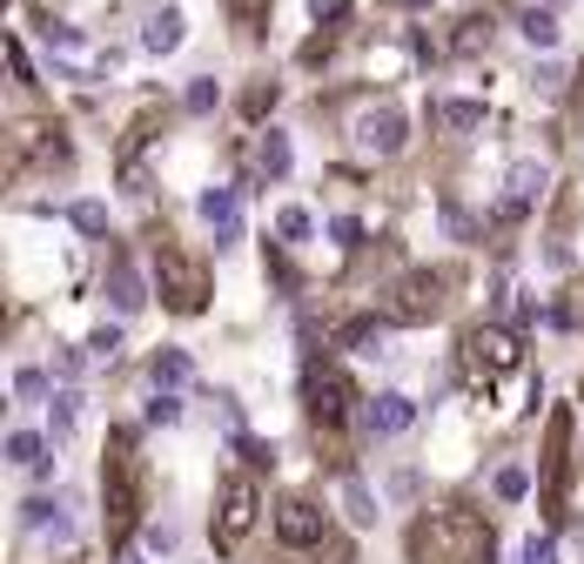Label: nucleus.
Instances as JSON below:
<instances>
[{"label": "nucleus", "instance_id": "obj_1", "mask_svg": "<svg viewBox=\"0 0 584 564\" xmlns=\"http://www.w3.org/2000/svg\"><path fill=\"white\" fill-rule=\"evenodd\" d=\"M410 564H490V524L464 504L424 511L410 524Z\"/></svg>", "mask_w": 584, "mask_h": 564}, {"label": "nucleus", "instance_id": "obj_2", "mask_svg": "<svg viewBox=\"0 0 584 564\" xmlns=\"http://www.w3.org/2000/svg\"><path fill=\"white\" fill-rule=\"evenodd\" d=\"M102 491H108V531H128V524L141 518V457H135V437H128V430L108 437Z\"/></svg>", "mask_w": 584, "mask_h": 564}, {"label": "nucleus", "instance_id": "obj_3", "mask_svg": "<svg viewBox=\"0 0 584 564\" xmlns=\"http://www.w3.org/2000/svg\"><path fill=\"white\" fill-rule=\"evenodd\" d=\"M518 370H524V350H518L511 330H497V322H477V330L464 337V376H470L477 390H490L497 376H518Z\"/></svg>", "mask_w": 584, "mask_h": 564}, {"label": "nucleus", "instance_id": "obj_4", "mask_svg": "<svg viewBox=\"0 0 584 564\" xmlns=\"http://www.w3.org/2000/svg\"><path fill=\"white\" fill-rule=\"evenodd\" d=\"M155 276H161V296H169V309H182V316H195V309L209 302V269H202L189 249H176L169 235H161V249H155Z\"/></svg>", "mask_w": 584, "mask_h": 564}, {"label": "nucleus", "instance_id": "obj_5", "mask_svg": "<svg viewBox=\"0 0 584 564\" xmlns=\"http://www.w3.org/2000/svg\"><path fill=\"white\" fill-rule=\"evenodd\" d=\"M256 511H263V491H256V477L235 470L222 477V511H215V551H235L248 531H256Z\"/></svg>", "mask_w": 584, "mask_h": 564}, {"label": "nucleus", "instance_id": "obj_6", "mask_svg": "<svg viewBox=\"0 0 584 564\" xmlns=\"http://www.w3.org/2000/svg\"><path fill=\"white\" fill-rule=\"evenodd\" d=\"M302 390H309V417H316L322 430H337V424L350 417V376H343L337 363H309Z\"/></svg>", "mask_w": 584, "mask_h": 564}, {"label": "nucleus", "instance_id": "obj_7", "mask_svg": "<svg viewBox=\"0 0 584 564\" xmlns=\"http://www.w3.org/2000/svg\"><path fill=\"white\" fill-rule=\"evenodd\" d=\"M437 309H444V276H431V269H416V276H403L390 289V316L396 322H431Z\"/></svg>", "mask_w": 584, "mask_h": 564}, {"label": "nucleus", "instance_id": "obj_8", "mask_svg": "<svg viewBox=\"0 0 584 564\" xmlns=\"http://www.w3.org/2000/svg\"><path fill=\"white\" fill-rule=\"evenodd\" d=\"M276 538H283L289 551L322 544V511H316L309 498H283V504H276Z\"/></svg>", "mask_w": 584, "mask_h": 564}, {"label": "nucleus", "instance_id": "obj_9", "mask_svg": "<svg viewBox=\"0 0 584 564\" xmlns=\"http://www.w3.org/2000/svg\"><path fill=\"white\" fill-rule=\"evenodd\" d=\"M357 148H363V155H396V148H403V115H396V108H370V115L357 121Z\"/></svg>", "mask_w": 584, "mask_h": 564}, {"label": "nucleus", "instance_id": "obj_10", "mask_svg": "<svg viewBox=\"0 0 584 564\" xmlns=\"http://www.w3.org/2000/svg\"><path fill=\"white\" fill-rule=\"evenodd\" d=\"M363 424H370V437H403V430L416 424V403L390 390V396H376L370 411H363Z\"/></svg>", "mask_w": 584, "mask_h": 564}, {"label": "nucleus", "instance_id": "obj_11", "mask_svg": "<svg viewBox=\"0 0 584 564\" xmlns=\"http://www.w3.org/2000/svg\"><path fill=\"white\" fill-rule=\"evenodd\" d=\"M564 444H571V417L558 411L551 417V444H544V491H551V504H558V483H564Z\"/></svg>", "mask_w": 584, "mask_h": 564}, {"label": "nucleus", "instance_id": "obj_12", "mask_svg": "<svg viewBox=\"0 0 584 564\" xmlns=\"http://www.w3.org/2000/svg\"><path fill=\"white\" fill-rule=\"evenodd\" d=\"M108 302H115L121 316H135V309L148 302V289H141V276H135L128 263H115V269H108Z\"/></svg>", "mask_w": 584, "mask_h": 564}, {"label": "nucleus", "instance_id": "obj_13", "mask_svg": "<svg viewBox=\"0 0 584 564\" xmlns=\"http://www.w3.org/2000/svg\"><path fill=\"white\" fill-rule=\"evenodd\" d=\"M202 215H209V228H215L222 242H235V189H209V195H202Z\"/></svg>", "mask_w": 584, "mask_h": 564}, {"label": "nucleus", "instance_id": "obj_14", "mask_svg": "<svg viewBox=\"0 0 584 564\" xmlns=\"http://www.w3.org/2000/svg\"><path fill=\"white\" fill-rule=\"evenodd\" d=\"M28 531H41V538H61V544L74 538V524L61 518V504H54V498H34V504H28Z\"/></svg>", "mask_w": 584, "mask_h": 564}, {"label": "nucleus", "instance_id": "obj_15", "mask_svg": "<svg viewBox=\"0 0 584 564\" xmlns=\"http://www.w3.org/2000/svg\"><path fill=\"white\" fill-rule=\"evenodd\" d=\"M141 47H148V54H169V47H182V14H155V21L141 28Z\"/></svg>", "mask_w": 584, "mask_h": 564}, {"label": "nucleus", "instance_id": "obj_16", "mask_svg": "<svg viewBox=\"0 0 584 564\" xmlns=\"http://www.w3.org/2000/svg\"><path fill=\"white\" fill-rule=\"evenodd\" d=\"M148 376H155V390H176V383H189L195 370H189V357H182V350H155Z\"/></svg>", "mask_w": 584, "mask_h": 564}, {"label": "nucleus", "instance_id": "obj_17", "mask_svg": "<svg viewBox=\"0 0 584 564\" xmlns=\"http://www.w3.org/2000/svg\"><path fill=\"white\" fill-rule=\"evenodd\" d=\"M256 169H263L269 182H283V175H289V135H276V128L263 135V148H256Z\"/></svg>", "mask_w": 584, "mask_h": 564}, {"label": "nucleus", "instance_id": "obj_18", "mask_svg": "<svg viewBox=\"0 0 584 564\" xmlns=\"http://www.w3.org/2000/svg\"><path fill=\"white\" fill-rule=\"evenodd\" d=\"M343 518H350L357 531H370V524H376V498L363 491V483H357V477L343 483Z\"/></svg>", "mask_w": 584, "mask_h": 564}, {"label": "nucleus", "instance_id": "obj_19", "mask_svg": "<svg viewBox=\"0 0 584 564\" xmlns=\"http://www.w3.org/2000/svg\"><path fill=\"white\" fill-rule=\"evenodd\" d=\"M74 424H81V396H74V390H61V396H54V411H47V430H54V437H67Z\"/></svg>", "mask_w": 584, "mask_h": 564}, {"label": "nucleus", "instance_id": "obj_20", "mask_svg": "<svg viewBox=\"0 0 584 564\" xmlns=\"http://www.w3.org/2000/svg\"><path fill=\"white\" fill-rule=\"evenodd\" d=\"M524 41H531V47H558V21H551L544 8H524Z\"/></svg>", "mask_w": 584, "mask_h": 564}, {"label": "nucleus", "instance_id": "obj_21", "mask_svg": "<svg viewBox=\"0 0 584 564\" xmlns=\"http://www.w3.org/2000/svg\"><path fill=\"white\" fill-rule=\"evenodd\" d=\"M8 457H14V464H28V470H34V464H47V444H41V437H34V430H14V437H8Z\"/></svg>", "mask_w": 584, "mask_h": 564}, {"label": "nucleus", "instance_id": "obj_22", "mask_svg": "<svg viewBox=\"0 0 584 564\" xmlns=\"http://www.w3.org/2000/svg\"><path fill=\"white\" fill-rule=\"evenodd\" d=\"M524 491H531V470H518V464H511V470H497V498H505V504H518Z\"/></svg>", "mask_w": 584, "mask_h": 564}, {"label": "nucleus", "instance_id": "obj_23", "mask_svg": "<svg viewBox=\"0 0 584 564\" xmlns=\"http://www.w3.org/2000/svg\"><path fill=\"white\" fill-rule=\"evenodd\" d=\"M437 115H444L450 128H477V121H484V108H477V102H444Z\"/></svg>", "mask_w": 584, "mask_h": 564}, {"label": "nucleus", "instance_id": "obj_24", "mask_svg": "<svg viewBox=\"0 0 584 564\" xmlns=\"http://www.w3.org/2000/svg\"><path fill=\"white\" fill-rule=\"evenodd\" d=\"M484 41H490V21H477V14H470V21L457 28V47L470 54V47H484Z\"/></svg>", "mask_w": 584, "mask_h": 564}, {"label": "nucleus", "instance_id": "obj_25", "mask_svg": "<svg viewBox=\"0 0 584 564\" xmlns=\"http://www.w3.org/2000/svg\"><path fill=\"white\" fill-rule=\"evenodd\" d=\"M558 316H564V322H584V276H577V283L564 289V302H558Z\"/></svg>", "mask_w": 584, "mask_h": 564}, {"label": "nucleus", "instance_id": "obj_26", "mask_svg": "<svg viewBox=\"0 0 584 564\" xmlns=\"http://www.w3.org/2000/svg\"><path fill=\"white\" fill-rule=\"evenodd\" d=\"M176 417H182V403H176L169 390H161V396L148 403V424H176Z\"/></svg>", "mask_w": 584, "mask_h": 564}, {"label": "nucleus", "instance_id": "obj_27", "mask_svg": "<svg viewBox=\"0 0 584 564\" xmlns=\"http://www.w3.org/2000/svg\"><path fill=\"white\" fill-rule=\"evenodd\" d=\"M74 222L88 228V235H102V228H108V209H102V202H81V209H74Z\"/></svg>", "mask_w": 584, "mask_h": 564}, {"label": "nucleus", "instance_id": "obj_28", "mask_svg": "<svg viewBox=\"0 0 584 564\" xmlns=\"http://www.w3.org/2000/svg\"><path fill=\"white\" fill-rule=\"evenodd\" d=\"M102 363H115V350H121V330H115V322H108V330H95V343H88Z\"/></svg>", "mask_w": 584, "mask_h": 564}, {"label": "nucleus", "instance_id": "obj_29", "mask_svg": "<svg viewBox=\"0 0 584 564\" xmlns=\"http://www.w3.org/2000/svg\"><path fill=\"white\" fill-rule=\"evenodd\" d=\"M235 450H242L248 464H276V444H256V437H235Z\"/></svg>", "mask_w": 584, "mask_h": 564}, {"label": "nucleus", "instance_id": "obj_30", "mask_svg": "<svg viewBox=\"0 0 584 564\" xmlns=\"http://www.w3.org/2000/svg\"><path fill=\"white\" fill-rule=\"evenodd\" d=\"M189 108H195V115L215 108V81H195V88H189Z\"/></svg>", "mask_w": 584, "mask_h": 564}, {"label": "nucleus", "instance_id": "obj_31", "mask_svg": "<svg viewBox=\"0 0 584 564\" xmlns=\"http://www.w3.org/2000/svg\"><path fill=\"white\" fill-rule=\"evenodd\" d=\"M276 228H283V235H289V242H302V235H309V215H302V209H289V215H283V222H276Z\"/></svg>", "mask_w": 584, "mask_h": 564}, {"label": "nucleus", "instance_id": "obj_32", "mask_svg": "<svg viewBox=\"0 0 584 564\" xmlns=\"http://www.w3.org/2000/svg\"><path fill=\"white\" fill-rule=\"evenodd\" d=\"M269 102H276V81H269V88H248V95H242V108H248V115H263Z\"/></svg>", "mask_w": 584, "mask_h": 564}, {"label": "nucleus", "instance_id": "obj_33", "mask_svg": "<svg viewBox=\"0 0 584 564\" xmlns=\"http://www.w3.org/2000/svg\"><path fill=\"white\" fill-rule=\"evenodd\" d=\"M14 390H21V396H41V390H47V376H41V370H21V376H14Z\"/></svg>", "mask_w": 584, "mask_h": 564}, {"label": "nucleus", "instance_id": "obj_34", "mask_svg": "<svg viewBox=\"0 0 584 564\" xmlns=\"http://www.w3.org/2000/svg\"><path fill=\"white\" fill-rule=\"evenodd\" d=\"M551 551H558L551 538H531V544H524V564H551Z\"/></svg>", "mask_w": 584, "mask_h": 564}, {"label": "nucleus", "instance_id": "obj_35", "mask_svg": "<svg viewBox=\"0 0 584 564\" xmlns=\"http://www.w3.org/2000/svg\"><path fill=\"white\" fill-rule=\"evenodd\" d=\"M329 235H337V242H350V249H357V242H363V228H357L350 215H343V222H329Z\"/></svg>", "mask_w": 584, "mask_h": 564}, {"label": "nucleus", "instance_id": "obj_36", "mask_svg": "<svg viewBox=\"0 0 584 564\" xmlns=\"http://www.w3.org/2000/svg\"><path fill=\"white\" fill-rule=\"evenodd\" d=\"M403 8H424V0H403Z\"/></svg>", "mask_w": 584, "mask_h": 564}]
</instances>
